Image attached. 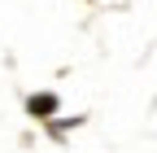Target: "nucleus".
<instances>
[{
  "label": "nucleus",
  "instance_id": "1",
  "mask_svg": "<svg viewBox=\"0 0 157 153\" xmlns=\"http://www.w3.org/2000/svg\"><path fill=\"white\" fill-rule=\"evenodd\" d=\"M57 109V96H31V114H52Z\"/></svg>",
  "mask_w": 157,
  "mask_h": 153
}]
</instances>
